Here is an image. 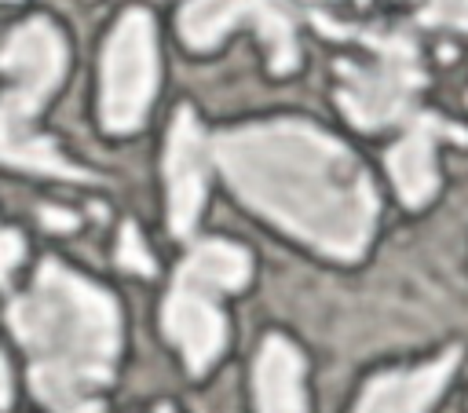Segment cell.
Wrapping results in <instances>:
<instances>
[{"instance_id": "obj_10", "label": "cell", "mask_w": 468, "mask_h": 413, "mask_svg": "<svg viewBox=\"0 0 468 413\" xmlns=\"http://www.w3.org/2000/svg\"><path fill=\"white\" fill-rule=\"evenodd\" d=\"M453 365L457 351H446L442 358H431L417 369L380 373L366 384L355 413H428V406L442 395Z\"/></svg>"}, {"instance_id": "obj_5", "label": "cell", "mask_w": 468, "mask_h": 413, "mask_svg": "<svg viewBox=\"0 0 468 413\" xmlns=\"http://www.w3.org/2000/svg\"><path fill=\"white\" fill-rule=\"evenodd\" d=\"M157 91V37L143 7H128L102 51V124L106 132H135Z\"/></svg>"}, {"instance_id": "obj_16", "label": "cell", "mask_w": 468, "mask_h": 413, "mask_svg": "<svg viewBox=\"0 0 468 413\" xmlns=\"http://www.w3.org/2000/svg\"><path fill=\"white\" fill-rule=\"evenodd\" d=\"M7 402H11V376H7V362L0 355V409H7Z\"/></svg>"}, {"instance_id": "obj_2", "label": "cell", "mask_w": 468, "mask_h": 413, "mask_svg": "<svg viewBox=\"0 0 468 413\" xmlns=\"http://www.w3.org/2000/svg\"><path fill=\"white\" fill-rule=\"evenodd\" d=\"M7 325L29 355V387L55 413L91 402L113 376L121 351V314L106 289L44 259L33 289L15 296Z\"/></svg>"}, {"instance_id": "obj_12", "label": "cell", "mask_w": 468, "mask_h": 413, "mask_svg": "<svg viewBox=\"0 0 468 413\" xmlns=\"http://www.w3.org/2000/svg\"><path fill=\"white\" fill-rule=\"evenodd\" d=\"M117 263L135 270V274H154V259H150V252H146V245H143V238H139V230L132 223H124V230H121Z\"/></svg>"}, {"instance_id": "obj_14", "label": "cell", "mask_w": 468, "mask_h": 413, "mask_svg": "<svg viewBox=\"0 0 468 413\" xmlns=\"http://www.w3.org/2000/svg\"><path fill=\"white\" fill-rule=\"evenodd\" d=\"M22 252H26L22 234H15V230H0V285H4L7 274L22 263Z\"/></svg>"}, {"instance_id": "obj_18", "label": "cell", "mask_w": 468, "mask_h": 413, "mask_svg": "<svg viewBox=\"0 0 468 413\" xmlns=\"http://www.w3.org/2000/svg\"><path fill=\"white\" fill-rule=\"evenodd\" d=\"M154 413H172V409H168V406H157V409H154Z\"/></svg>"}, {"instance_id": "obj_8", "label": "cell", "mask_w": 468, "mask_h": 413, "mask_svg": "<svg viewBox=\"0 0 468 413\" xmlns=\"http://www.w3.org/2000/svg\"><path fill=\"white\" fill-rule=\"evenodd\" d=\"M208 139L194 117L190 106H179L168 128V150H165V183H168V227L176 238H190L205 190H208Z\"/></svg>"}, {"instance_id": "obj_9", "label": "cell", "mask_w": 468, "mask_h": 413, "mask_svg": "<svg viewBox=\"0 0 468 413\" xmlns=\"http://www.w3.org/2000/svg\"><path fill=\"white\" fill-rule=\"evenodd\" d=\"M439 139L468 143V132L435 117V113H413L410 132L388 150V172L399 186V197L410 208H420L439 186V168H435V143Z\"/></svg>"}, {"instance_id": "obj_7", "label": "cell", "mask_w": 468, "mask_h": 413, "mask_svg": "<svg viewBox=\"0 0 468 413\" xmlns=\"http://www.w3.org/2000/svg\"><path fill=\"white\" fill-rule=\"evenodd\" d=\"M241 22H252L260 29L274 73L296 69V29L278 0H190L179 15V33L186 48L208 51Z\"/></svg>"}, {"instance_id": "obj_6", "label": "cell", "mask_w": 468, "mask_h": 413, "mask_svg": "<svg viewBox=\"0 0 468 413\" xmlns=\"http://www.w3.org/2000/svg\"><path fill=\"white\" fill-rule=\"evenodd\" d=\"M0 69L15 77V88L0 95V117L33 124L48 95L58 88L66 73V40L48 18H29L18 26L4 51H0Z\"/></svg>"}, {"instance_id": "obj_4", "label": "cell", "mask_w": 468, "mask_h": 413, "mask_svg": "<svg viewBox=\"0 0 468 413\" xmlns=\"http://www.w3.org/2000/svg\"><path fill=\"white\" fill-rule=\"evenodd\" d=\"M366 44L373 48L369 66L336 62L344 80L340 84L344 113L366 132L388 128L395 121H413V99L424 84L417 48L406 37H384V33L366 37Z\"/></svg>"}, {"instance_id": "obj_1", "label": "cell", "mask_w": 468, "mask_h": 413, "mask_svg": "<svg viewBox=\"0 0 468 413\" xmlns=\"http://www.w3.org/2000/svg\"><path fill=\"white\" fill-rule=\"evenodd\" d=\"M212 161L230 190L333 259H358L377 223V190L355 154L307 121L219 132Z\"/></svg>"}, {"instance_id": "obj_3", "label": "cell", "mask_w": 468, "mask_h": 413, "mask_svg": "<svg viewBox=\"0 0 468 413\" xmlns=\"http://www.w3.org/2000/svg\"><path fill=\"white\" fill-rule=\"evenodd\" d=\"M249 274H252L249 252L223 238H208L194 245L190 256L179 263L161 322L194 376H201L227 344V318L219 311V296L241 289Z\"/></svg>"}, {"instance_id": "obj_13", "label": "cell", "mask_w": 468, "mask_h": 413, "mask_svg": "<svg viewBox=\"0 0 468 413\" xmlns=\"http://www.w3.org/2000/svg\"><path fill=\"white\" fill-rule=\"evenodd\" d=\"M428 22L468 29V0H413Z\"/></svg>"}, {"instance_id": "obj_15", "label": "cell", "mask_w": 468, "mask_h": 413, "mask_svg": "<svg viewBox=\"0 0 468 413\" xmlns=\"http://www.w3.org/2000/svg\"><path fill=\"white\" fill-rule=\"evenodd\" d=\"M40 219H44L51 230H73V227H77V216H69V212H62V208H44Z\"/></svg>"}, {"instance_id": "obj_11", "label": "cell", "mask_w": 468, "mask_h": 413, "mask_svg": "<svg viewBox=\"0 0 468 413\" xmlns=\"http://www.w3.org/2000/svg\"><path fill=\"white\" fill-rule=\"evenodd\" d=\"M256 409L260 413H307L303 358L278 333H271L256 355Z\"/></svg>"}, {"instance_id": "obj_17", "label": "cell", "mask_w": 468, "mask_h": 413, "mask_svg": "<svg viewBox=\"0 0 468 413\" xmlns=\"http://www.w3.org/2000/svg\"><path fill=\"white\" fill-rule=\"evenodd\" d=\"M62 413H102V406H99V402H80V406H73V409H62Z\"/></svg>"}]
</instances>
